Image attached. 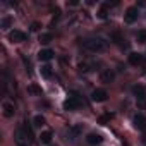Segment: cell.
Instances as JSON below:
<instances>
[{
    "label": "cell",
    "instance_id": "obj_4",
    "mask_svg": "<svg viewBox=\"0 0 146 146\" xmlns=\"http://www.w3.org/2000/svg\"><path fill=\"white\" fill-rule=\"evenodd\" d=\"M137 17H139V11H137V7H129V9L125 11V14H124V21H125L127 24L136 23Z\"/></svg>",
    "mask_w": 146,
    "mask_h": 146
},
{
    "label": "cell",
    "instance_id": "obj_15",
    "mask_svg": "<svg viewBox=\"0 0 146 146\" xmlns=\"http://www.w3.org/2000/svg\"><path fill=\"white\" fill-rule=\"evenodd\" d=\"M107 16H108V4H103L100 7V11H98V17L100 19H105Z\"/></svg>",
    "mask_w": 146,
    "mask_h": 146
},
{
    "label": "cell",
    "instance_id": "obj_10",
    "mask_svg": "<svg viewBox=\"0 0 146 146\" xmlns=\"http://www.w3.org/2000/svg\"><path fill=\"white\" fill-rule=\"evenodd\" d=\"M143 62H144V55L136 53V52L129 55V64H131V65H141Z\"/></svg>",
    "mask_w": 146,
    "mask_h": 146
},
{
    "label": "cell",
    "instance_id": "obj_7",
    "mask_svg": "<svg viewBox=\"0 0 146 146\" xmlns=\"http://www.w3.org/2000/svg\"><path fill=\"white\" fill-rule=\"evenodd\" d=\"M107 91L105 90H95L93 93H91V100L93 102H96V103H102V102H105L107 100Z\"/></svg>",
    "mask_w": 146,
    "mask_h": 146
},
{
    "label": "cell",
    "instance_id": "obj_18",
    "mask_svg": "<svg viewBox=\"0 0 146 146\" xmlns=\"http://www.w3.org/2000/svg\"><path fill=\"white\" fill-rule=\"evenodd\" d=\"M81 131H83V127H81V125H76V127H72V129H70V132H69V134H70V139H76V136H78Z\"/></svg>",
    "mask_w": 146,
    "mask_h": 146
},
{
    "label": "cell",
    "instance_id": "obj_2",
    "mask_svg": "<svg viewBox=\"0 0 146 146\" xmlns=\"http://www.w3.org/2000/svg\"><path fill=\"white\" fill-rule=\"evenodd\" d=\"M81 98L78 96V95H70L65 102H64V108L65 110H69V112H74V110H78L79 107H81Z\"/></svg>",
    "mask_w": 146,
    "mask_h": 146
},
{
    "label": "cell",
    "instance_id": "obj_13",
    "mask_svg": "<svg viewBox=\"0 0 146 146\" xmlns=\"http://www.w3.org/2000/svg\"><path fill=\"white\" fill-rule=\"evenodd\" d=\"M52 137H53L52 131H43V132L40 134V141H41L43 144H48V143L52 141Z\"/></svg>",
    "mask_w": 146,
    "mask_h": 146
},
{
    "label": "cell",
    "instance_id": "obj_8",
    "mask_svg": "<svg viewBox=\"0 0 146 146\" xmlns=\"http://www.w3.org/2000/svg\"><path fill=\"white\" fill-rule=\"evenodd\" d=\"M113 78H115V74H113V72L110 70V69H103L102 72H100V81L102 83H112L113 81Z\"/></svg>",
    "mask_w": 146,
    "mask_h": 146
},
{
    "label": "cell",
    "instance_id": "obj_14",
    "mask_svg": "<svg viewBox=\"0 0 146 146\" xmlns=\"http://www.w3.org/2000/svg\"><path fill=\"white\" fill-rule=\"evenodd\" d=\"M28 93L33 96H40L41 95V88L38 84H28Z\"/></svg>",
    "mask_w": 146,
    "mask_h": 146
},
{
    "label": "cell",
    "instance_id": "obj_9",
    "mask_svg": "<svg viewBox=\"0 0 146 146\" xmlns=\"http://www.w3.org/2000/svg\"><path fill=\"white\" fill-rule=\"evenodd\" d=\"M38 58H40L41 62H48V60H52V58H53V52H52L50 48L40 50V52H38Z\"/></svg>",
    "mask_w": 146,
    "mask_h": 146
},
{
    "label": "cell",
    "instance_id": "obj_17",
    "mask_svg": "<svg viewBox=\"0 0 146 146\" xmlns=\"http://www.w3.org/2000/svg\"><path fill=\"white\" fill-rule=\"evenodd\" d=\"M50 41H52V35H50V33H43V35H40V43L46 45V43H50Z\"/></svg>",
    "mask_w": 146,
    "mask_h": 146
},
{
    "label": "cell",
    "instance_id": "obj_1",
    "mask_svg": "<svg viewBox=\"0 0 146 146\" xmlns=\"http://www.w3.org/2000/svg\"><path fill=\"white\" fill-rule=\"evenodd\" d=\"M84 48L86 50H90V52H105L107 50V41L105 40H102V38H88V40H84Z\"/></svg>",
    "mask_w": 146,
    "mask_h": 146
},
{
    "label": "cell",
    "instance_id": "obj_22",
    "mask_svg": "<svg viewBox=\"0 0 146 146\" xmlns=\"http://www.w3.org/2000/svg\"><path fill=\"white\" fill-rule=\"evenodd\" d=\"M11 23H12V19H11V17H4V19H2V28H4V29H7V28L11 26Z\"/></svg>",
    "mask_w": 146,
    "mask_h": 146
},
{
    "label": "cell",
    "instance_id": "obj_21",
    "mask_svg": "<svg viewBox=\"0 0 146 146\" xmlns=\"http://www.w3.org/2000/svg\"><path fill=\"white\" fill-rule=\"evenodd\" d=\"M134 93L137 95V98H144L143 95H144V90H143V86H136L134 88Z\"/></svg>",
    "mask_w": 146,
    "mask_h": 146
},
{
    "label": "cell",
    "instance_id": "obj_3",
    "mask_svg": "<svg viewBox=\"0 0 146 146\" xmlns=\"http://www.w3.org/2000/svg\"><path fill=\"white\" fill-rule=\"evenodd\" d=\"M14 137H16V143H17V146H28V144L31 143V139H29V136L26 134L24 127H19V129L16 131Z\"/></svg>",
    "mask_w": 146,
    "mask_h": 146
},
{
    "label": "cell",
    "instance_id": "obj_6",
    "mask_svg": "<svg viewBox=\"0 0 146 146\" xmlns=\"http://www.w3.org/2000/svg\"><path fill=\"white\" fill-rule=\"evenodd\" d=\"M132 124L137 131H146V117L143 113H136L132 119Z\"/></svg>",
    "mask_w": 146,
    "mask_h": 146
},
{
    "label": "cell",
    "instance_id": "obj_23",
    "mask_svg": "<svg viewBox=\"0 0 146 146\" xmlns=\"http://www.w3.org/2000/svg\"><path fill=\"white\" fill-rule=\"evenodd\" d=\"M23 127H24V131H26V134H28V136H29V139H31V141H33V131H31V127H29V125H28V124H24V125H23Z\"/></svg>",
    "mask_w": 146,
    "mask_h": 146
},
{
    "label": "cell",
    "instance_id": "obj_12",
    "mask_svg": "<svg viewBox=\"0 0 146 146\" xmlns=\"http://www.w3.org/2000/svg\"><path fill=\"white\" fill-rule=\"evenodd\" d=\"M86 141H88L90 144H100V143L103 141V137H102L100 134H95V132H90V134L86 136Z\"/></svg>",
    "mask_w": 146,
    "mask_h": 146
},
{
    "label": "cell",
    "instance_id": "obj_5",
    "mask_svg": "<svg viewBox=\"0 0 146 146\" xmlns=\"http://www.w3.org/2000/svg\"><path fill=\"white\" fill-rule=\"evenodd\" d=\"M7 36H9V41H12V43H21V41H26V38H28V35L23 33V31H19V29L9 31Z\"/></svg>",
    "mask_w": 146,
    "mask_h": 146
},
{
    "label": "cell",
    "instance_id": "obj_19",
    "mask_svg": "<svg viewBox=\"0 0 146 146\" xmlns=\"http://www.w3.org/2000/svg\"><path fill=\"white\" fill-rule=\"evenodd\" d=\"M41 76L43 78H50L52 76V67L50 65H43L41 67Z\"/></svg>",
    "mask_w": 146,
    "mask_h": 146
},
{
    "label": "cell",
    "instance_id": "obj_25",
    "mask_svg": "<svg viewBox=\"0 0 146 146\" xmlns=\"http://www.w3.org/2000/svg\"><path fill=\"white\" fill-rule=\"evenodd\" d=\"M143 144H144V146H146V134H144V136H143Z\"/></svg>",
    "mask_w": 146,
    "mask_h": 146
},
{
    "label": "cell",
    "instance_id": "obj_11",
    "mask_svg": "<svg viewBox=\"0 0 146 146\" xmlns=\"http://www.w3.org/2000/svg\"><path fill=\"white\" fill-rule=\"evenodd\" d=\"M2 108H4V115L7 117V119H11V117H14V105L11 103V102H4V105H2Z\"/></svg>",
    "mask_w": 146,
    "mask_h": 146
},
{
    "label": "cell",
    "instance_id": "obj_20",
    "mask_svg": "<svg viewBox=\"0 0 146 146\" xmlns=\"http://www.w3.org/2000/svg\"><path fill=\"white\" fill-rule=\"evenodd\" d=\"M33 122H35L36 127H41V125L45 124V117H43V115H36V117L33 119Z\"/></svg>",
    "mask_w": 146,
    "mask_h": 146
},
{
    "label": "cell",
    "instance_id": "obj_16",
    "mask_svg": "<svg viewBox=\"0 0 146 146\" xmlns=\"http://www.w3.org/2000/svg\"><path fill=\"white\" fill-rule=\"evenodd\" d=\"M136 40H137V43H146V29H141V31H137V35H136Z\"/></svg>",
    "mask_w": 146,
    "mask_h": 146
},
{
    "label": "cell",
    "instance_id": "obj_24",
    "mask_svg": "<svg viewBox=\"0 0 146 146\" xmlns=\"http://www.w3.org/2000/svg\"><path fill=\"white\" fill-rule=\"evenodd\" d=\"M40 29V23H33L31 24V31H38Z\"/></svg>",
    "mask_w": 146,
    "mask_h": 146
}]
</instances>
